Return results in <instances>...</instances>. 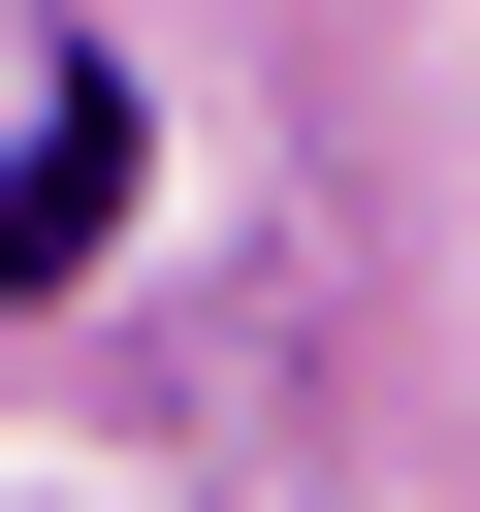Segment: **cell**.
Listing matches in <instances>:
<instances>
[{
    "instance_id": "6da1fadb",
    "label": "cell",
    "mask_w": 480,
    "mask_h": 512,
    "mask_svg": "<svg viewBox=\"0 0 480 512\" xmlns=\"http://www.w3.org/2000/svg\"><path fill=\"white\" fill-rule=\"evenodd\" d=\"M96 224H128V64H64V96H32V160H0V320H32V288H96Z\"/></svg>"
}]
</instances>
